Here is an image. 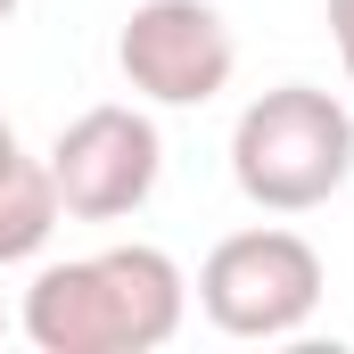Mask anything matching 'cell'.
<instances>
[{"instance_id":"cell-5","label":"cell","mask_w":354,"mask_h":354,"mask_svg":"<svg viewBox=\"0 0 354 354\" xmlns=\"http://www.w3.org/2000/svg\"><path fill=\"white\" fill-rule=\"evenodd\" d=\"M115 66L149 107H206L231 83L239 41L214 0H140L115 33Z\"/></svg>"},{"instance_id":"cell-2","label":"cell","mask_w":354,"mask_h":354,"mask_svg":"<svg viewBox=\"0 0 354 354\" xmlns=\"http://www.w3.org/2000/svg\"><path fill=\"white\" fill-rule=\"evenodd\" d=\"M231 181L264 214H313L354 181V115L322 83H280L231 124Z\"/></svg>"},{"instance_id":"cell-9","label":"cell","mask_w":354,"mask_h":354,"mask_svg":"<svg viewBox=\"0 0 354 354\" xmlns=\"http://www.w3.org/2000/svg\"><path fill=\"white\" fill-rule=\"evenodd\" d=\"M0 330H8V313H0Z\"/></svg>"},{"instance_id":"cell-3","label":"cell","mask_w":354,"mask_h":354,"mask_svg":"<svg viewBox=\"0 0 354 354\" xmlns=\"http://www.w3.org/2000/svg\"><path fill=\"white\" fill-rule=\"evenodd\" d=\"M322 305V256L305 231H231L214 239V256L198 264V313L223 338H297Z\"/></svg>"},{"instance_id":"cell-1","label":"cell","mask_w":354,"mask_h":354,"mask_svg":"<svg viewBox=\"0 0 354 354\" xmlns=\"http://www.w3.org/2000/svg\"><path fill=\"white\" fill-rule=\"evenodd\" d=\"M189 313V280L165 248H99L41 264L25 288V338L41 354H157Z\"/></svg>"},{"instance_id":"cell-8","label":"cell","mask_w":354,"mask_h":354,"mask_svg":"<svg viewBox=\"0 0 354 354\" xmlns=\"http://www.w3.org/2000/svg\"><path fill=\"white\" fill-rule=\"evenodd\" d=\"M8 17H17V0H0V25H8Z\"/></svg>"},{"instance_id":"cell-6","label":"cell","mask_w":354,"mask_h":354,"mask_svg":"<svg viewBox=\"0 0 354 354\" xmlns=\"http://www.w3.org/2000/svg\"><path fill=\"white\" fill-rule=\"evenodd\" d=\"M58 231V189H50V165L25 157L17 124L0 115V264H25L41 256Z\"/></svg>"},{"instance_id":"cell-4","label":"cell","mask_w":354,"mask_h":354,"mask_svg":"<svg viewBox=\"0 0 354 354\" xmlns=\"http://www.w3.org/2000/svg\"><path fill=\"white\" fill-rule=\"evenodd\" d=\"M50 189H58V214L75 223H124L149 206V189L165 174V140L140 107H83L58 140H50Z\"/></svg>"},{"instance_id":"cell-7","label":"cell","mask_w":354,"mask_h":354,"mask_svg":"<svg viewBox=\"0 0 354 354\" xmlns=\"http://www.w3.org/2000/svg\"><path fill=\"white\" fill-rule=\"evenodd\" d=\"M330 41L346 58V83H354V0H330Z\"/></svg>"}]
</instances>
